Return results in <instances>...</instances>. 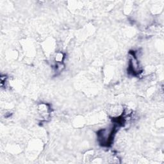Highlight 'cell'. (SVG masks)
<instances>
[{"mask_svg":"<svg viewBox=\"0 0 164 164\" xmlns=\"http://www.w3.org/2000/svg\"><path fill=\"white\" fill-rule=\"evenodd\" d=\"M114 129L105 128L99 131L98 133L99 143L102 146H108L113 139Z\"/></svg>","mask_w":164,"mask_h":164,"instance_id":"6da1fadb","label":"cell"},{"mask_svg":"<svg viewBox=\"0 0 164 164\" xmlns=\"http://www.w3.org/2000/svg\"><path fill=\"white\" fill-rule=\"evenodd\" d=\"M64 59V56L62 53H58L55 56V61L57 62H62Z\"/></svg>","mask_w":164,"mask_h":164,"instance_id":"3957f363","label":"cell"},{"mask_svg":"<svg viewBox=\"0 0 164 164\" xmlns=\"http://www.w3.org/2000/svg\"><path fill=\"white\" fill-rule=\"evenodd\" d=\"M38 110L39 114L41 115V116H42V117H47V115H49L50 108L46 104H40L39 106Z\"/></svg>","mask_w":164,"mask_h":164,"instance_id":"7a4b0ae2","label":"cell"}]
</instances>
